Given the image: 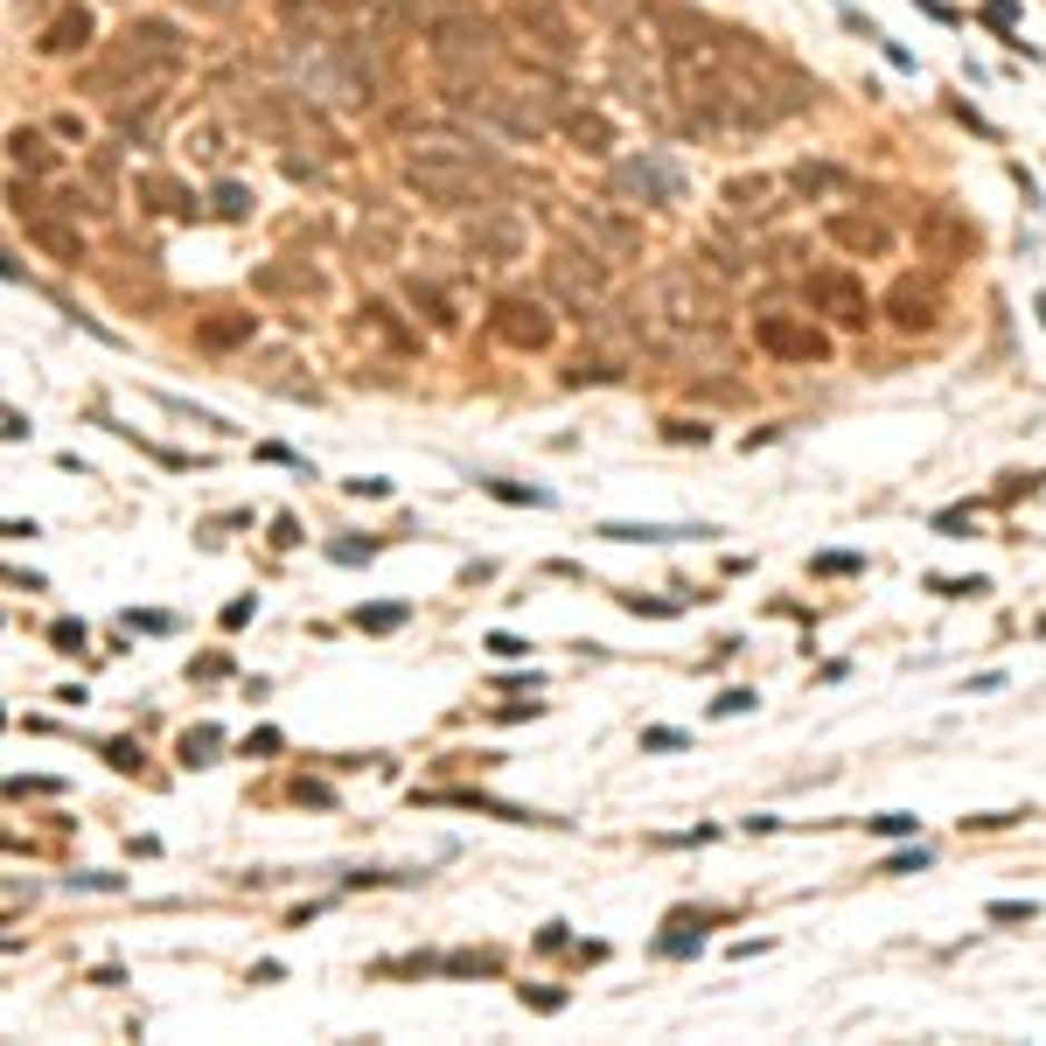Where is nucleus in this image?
<instances>
[{"label":"nucleus","mask_w":1046,"mask_h":1046,"mask_svg":"<svg viewBox=\"0 0 1046 1046\" xmlns=\"http://www.w3.org/2000/svg\"><path fill=\"white\" fill-rule=\"evenodd\" d=\"M642 747H649V753H677V747H684V732H670V726H657V732H642Z\"/></svg>","instance_id":"79ce46f5"},{"label":"nucleus","mask_w":1046,"mask_h":1046,"mask_svg":"<svg viewBox=\"0 0 1046 1046\" xmlns=\"http://www.w3.org/2000/svg\"><path fill=\"white\" fill-rule=\"evenodd\" d=\"M482 489H489V495H503V503H531V510L552 503V489H523V482H495V475H489Z\"/></svg>","instance_id":"7c9ffc66"},{"label":"nucleus","mask_w":1046,"mask_h":1046,"mask_svg":"<svg viewBox=\"0 0 1046 1046\" xmlns=\"http://www.w3.org/2000/svg\"><path fill=\"white\" fill-rule=\"evenodd\" d=\"M565 140L580 147V154H608L614 147V134H608V119H600V112H565Z\"/></svg>","instance_id":"a878e982"},{"label":"nucleus","mask_w":1046,"mask_h":1046,"mask_svg":"<svg viewBox=\"0 0 1046 1046\" xmlns=\"http://www.w3.org/2000/svg\"><path fill=\"white\" fill-rule=\"evenodd\" d=\"M8 147H14V168H49V147H42L36 134H14Z\"/></svg>","instance_id":"473e14b6"},{"label":"nucleus","mask_w":1046,"mask_h":1046,"mask_svg":"<svg viewBox=\"0 0 1046 1046\" xmlns=\"http://www.w3.org/2000/svg\"><path fill=\"white\" fill-rule=\"evenodd\" d=\"M495 168H475V161H447V154H405V189L426 196V203H489L495 189Z\"/></svg>","instance_id":"7ed1b4c3"},{"label":"nucleus","mask_w":1046,"mask_h":1046,"mask_svg":"<svg viewBox=\"0 0 1046 1046\" xmlns=\"http://www.w3.org/2000/svg\"><path fill=\"white\" fill-rule=\"evenodd\" d=\"M189 8H203V14H224V8H238V0H189Z\"/></svg>","instance_id":"864d4df0"},{"label":"nucleus","mask_w":1046,"mask_h":1046,"mask_svg":"<svg viewBox=\"0 0 1046 1046\" xmlns=\"http://www.w3.org/2000/svg\"><path fill=\"white\" fill-rule=\"evenodd\" d=\"M105 753H112V768H126V774H134V768H140V753H134V747H126V740H112V747H105Z\"/></svg>","instance_id":"de8ad7c7"},{"label":"nucleus","mask_w":1046,"mask_h":1046,"mask_svg":"<svg viewBox=\"0 0 1046 1046\" xmlns=\"http://www.w3.org/2000/svg\"><path fill=\"white\" fill-rule=\"evenodd\" d=\"M49 642L70 649V657H85V621H57V628H49Z\"/></svg>","instance_id":"c9c22d12"},{"label":"nucleus","mask_w":1046,"mask_h":1046,"mask_svg":"<svg viewBox=\"0 0 1046 1046\" xmlns=\"http://www.w3.org/2000/svg\"><path fill=\"white\" fill-rule=\"evenodd\" d=\"M482 649H495V657H503V663H510V657H523V642H516V635H489Z\"/></svg>","instance_id":"603ef678"},{"label":"nucleus","mask_w":1046,"mask_h":1046,"mask_svg":"<svg viewBox=\"0 0 1046 1046\" xmlns=\"http://www.w3.org/2000/svg\"><path fill=\"white\" fill-rule=\"evenodd\" d=\"M516 29H523V57L544 70H572V57H580V36L559 14V0H516Z\"/></svg>","instance_id":"39448f33"},{"label":"nucleus","mask_w":1046,"mask_h":1046,"mask_svg":"<svg viewBox=\"0 0 1046 1046\" xmlns=\"http://www.w3.org/2000/svg\"><path fill=\"white\" fill-rule=\"evenodd\" d=\"M823 238L837 251H851V258H886V251H894V224H886L879 209H830Z\"/></svg>","instance_id":"f8f14e48"},{"label":"nucleus","mask_w":1046,"mask_h":1046,"mask_svg":"<svg viewBox=\"0 0 1046 1046\" xmlns=\"http://www.w3.org/2000/svg\"><path fill=\"white\" fill-rule=\"evenodd\" d=\"M809 307L817 314H830L837 328H866L872 322V300H866V286H858L851 273H809Z\"/></svg>","instance_id":"ddd939ff"},{"label":"nucleus","mask_w":1046,"mask_h":1046,"mask_svg":"<svg viewBox=\"0 0 1046 1046\" xmlns=\"http://www.w3.org/2000/svg\"><path fill=\"white\" fill-rule=\"evenodd\" d=\"M412 307H418V314H426V322H433V328H454V322H461V314H454V300H447V294H440V286H426V279H412Z\"/></svg>","instance_id":"cd10ccee"},{"label":"nucleus","mask_w":1046,"mask_h":1046,"mask_svg":"<svg viewBox=\"0 0 1046 1046\" xmlns=\"http://www.w3.org/2000/svg\"><path fill=\"white\" fill-rule=\"evenodd\" d=\"M126 621H134V628H147V635H168V628H175L168 614H126Z\"/></svg>","instance_id":"3c124183"},{"label":"nucleus","mask_w":1046,"mask_h":1046,"mask_svg":"<svg viewBox=\"0 0 1046 1046\" xmlns=\"http://www.w3.org/2000/svg\"><path fill=\"white\" fill-rule=\"evenodd\" d=\"M245 747H251V753H279L286 740H279V732H273V726H258V732H251V740H245Z\"/></svg>","instance_id":"49530a36"},{"label":"nucleus","mask_w":1046,"mask_h":1046,"mask_svg":"<svg viewBox=\"0 0 1046 1046\" xmlns=\"http://www.w3.org/2000/svg\"><path fill=\"white\" fill-rule=\"evenodd\" d=\"M753 704H761L753 691H726V698L712 704V719H740V712H753Z\"/></svg>","instance_id":"4c0bfd02"},{"label":"nucleus","mask_w":1046,"mask_h":1046,"mask_svg":"<svg viewBox=\"0 0 1046 1046\" xmlns=\"http://www.w3.org/2000/svg\"><path fill=\"white\" fill-rule=\"evenodd\" d=\"M412 154H447V161H475V168H495V154H489L482 140H467V134H447V126H418ZM495 175H503V168H495Z\"/></svg>","instance_id":"4be33fe9"},{"label":"nucleus","mask_w":1046,"mask_h":1046,"mask_svg":"<svg viewBox=\"0 0 1046 1046\" xmlns=\"http://www.w3.org/2000/svg\"><path fill=\"white\" fill-rule=\"evenodd\" d=\"M858 565H866V559H851V552H830V559H817V572H823V580H845V572H858Z\"/></svg>","instance_id":"a19ab883"},{"label":"nucleus","mask_w":1046,"mask_h":1046,"mask_svg":"<svg viewBox=\"0 0 1046 1046\" xmlns=\"http://www.w3.org/2000/svg\"><path fill=\"white\" fill-rule=\"evenodd\" d=\"M251 335H258V314H209V322H196V349L224 356V349H245Z\"/></svg>","instance_id":"5701e85b"},{"label":"nucleus","mask_w":1046,"mask_h":1046,"mask_svg":"<svg viewBox=\"0 0 1046 1046\" xmlns=\"http://www.w3.org/2000/svg\"><path fill=\"white\" fill-rule=\"evenodd\" d=\"M181 154H189V161H203V168H217L230 147H224L217 126H189V134H181Z\"/></svg>","instance_id":"c85d7f7f"},{"label":"nucleus","mask_w":1046,"mask_h":1046,"mask_svg":"<svg viewBox=\"0 0 1046 1046\" xmlns=\"http://www.w3.org/2000/svg\"><path fill=\"white\" fill-rule=\"evenodd\" d=\"M600 537L608 544H670V537H712V531H704V523L698 531L691 523H600Z\"/></svg>","instance_id":"393cba45"},{"label":"nucleus","mask_w":1046,"mask_h":1046,"mask_svg":"<svg viewBox=\"0 0 1046 1046\" xmlns=\"http://www.w3.org/2000/svg\"><path fill=\"white\" fill-rule=\"evenodd\" d=\"M691 266L712 279V286H732V279H740V258H732L726 245H691Z\"/></svg>","instance_id":"bb28decb"},{"label":"nucleus","mask_w":1046,"mask_h":1046,"mask_svg":"<svg viewBox=\"0 0 1046 1046\" xmlns=\"http://www.w3.org/2000/svg\"><path fill=\"white\" fill-rule=\"evenodd\" d=\"M580 238L593 245V251H608V258H635L642 251V224H628V217H608V209H580Z\"/></svg>","instance_id":"6ab92c4d"},{"label":"nucleus","mask_w":1046,"mask_h":1046,"mask_svg":"<svg viewBox=\"0 0 1046 1046\" xmlns=\"http://www.w3.org/2000/svg\"><path fill=\"white\" fill-rule=\"evenodd\" d=\"M608 266H614V258L593 251V245H552V251H544V286H552V300L586 314V307L608 300Z\"/></svg>","instance_id":"20e7f679"},{"label":"nucleus","mask_w":1046,"mask_h":1046,"mask_svg":"<svg viewBox=\"0 0 1046 1046\" xmlns=\"http://www.w3.org/2000/svg\"><path fill=\"white\" fill-rule=\"evenodd\" d=\"M879 314H886V322H894L900 335H928V328L941 322V294H935V286H921V279L907 273V279H894V286H886Z\"/></svg>","instance_id":"4468645a"},{"label":"nucleus","mask_w":1046,"mask_h":1046,"mask_svg":"<svg viewBox=\"0 0 1046 1046\" xmlns=\"http://www.w3.org/2000/svg\"><path fill=\"white\" fill-rule=\"evenodd\" d=\"M523 1005H531V1012H559L565 990H531V984H523Z\"/></svg>","instance_id":"37998d69"},{"label":"nucleus","mask_w":1046,"mask_h":1046,"mask_svg":"<svg viewBox=\"0 0 1046 1046\" xmlns=\"http://www.w3.org/2000/svg\"><path fill=\"white\" fill-rule=\"evenodd\" d=\"M21 230H29V245L49 251L57 266H85V230L63 217V203L57 209H21Z\"/></svg>","instance_id":"2eb2a0df"},{"label":"nucleus","mask_w":1046,"mask_h":1046,"mask_svg":"<svg viewBox=\"0 0 1046 1046\" xmlns=\"http://www.w3.org/2000/svg\"><path fill=\"white\" fill-rule=\"evenodd\" d=\"M649 307H657V322L677 335V343H719V300H712V279H704L691 258L684 266H663L657 286H649Z\"/></svg>","instance_id":"f257e3e1"},{"label":"nucleus","mask_w":1046,"mask_h":1046,"mask_svg":"<svg viewBox=\"0 0 1046 1046\" xmlns=\"http://www.w3.org/2000/svg\"><path fill=\"white\" fill-rule=\"evenodd\" d=\"M914 245H921V258H935V266H963V258L984 251V230L963 217L956 203H928L921 217H914Z\"/></svg>","instance_id":"423d86ee"},{"label":"nucleus","mask_w":1046,"mask_h":1046,"mask_svg":"<svg viewBox=\"0 0 1046 1046\" xmlns=\"http://www.w3.org/2000/svg\"><path fill=\"white\" fill-rule=\"evenodd\" d=\"M781 189L789 181H774V175H732L719 189V203H726L732 224H768V217H781Z\"/></svg>","instance_id":"dca6fc26"},{"label":"nucleus","mask_w":1046,"mask_h":1046,"mask_svg":"<svg viewBox=\"0 0 1046 1046\" xmlns=\"http://www.w3.org/2000/svg\"><path fill=\"white\" fill-rule=\"evenodd\" d=\"M608 189H614L621 203L670 209V203H684V175H677V161H670V154H628V161H614Z\"/></svg>","instance_id":"0eeeda50"},{"label":"nucleus","mask_w":1046,"mask_h":1046,"mask_svg":"<svg viewBox=\"0 0 1046 1046\" xmlns=\"http://www.w3.org/2000/svg\"><path fill=\"white\" fill-rule=\"evenodd\" d=\"M879 872H928V845H921V851H894Z\"/></svg>","instance_id":"58836bf2"},{"label":"nucleus","mask_w":1046,"mask_h":1046,"mask_svg":"<svg viewBox=\"0 0 1046 1046\" xmlns=\"http://www.w3.org/2000/svg\"><path fill=\"white\" fill-rule=\"evenodd\" d=\"M872 830H879V837H907L914 817H900V809H894V817H872Z\"/></svg>","instance_id":"a18cd8bd"},{"label":"nucleus","mask_w":1046,"mask_h":1046,"mask_svg":"<svg viewBox=\"0 0 1046 1046\" xmlns=\"http://www.w3.org/2000/svg\"><path fill=\"white\" fill-rule=\"evenodd\" d=\"M224 747V732L217 726H196V732H181V768H209V753Z\"/></svg>","instance_id":"c756f323"},{"label":"nucleus","mask_w":1046,"mask_h":1046,"mask_svg":"<svg viewBox=\"0 0 1046 1046\" xmlns=\"http://www.w3.org/2000/svg\"><path fill=\"white\" fill-rule=\"evenodd\" d=\"M753 343H761L774 363H823L830 356V335L796 322V314H753Z\"/></svg>","instance_id":"9d476101"},{"label":"nucleus","mask_w":1046,"mask_h":1046,"mask_svg":"<svg viewBox=\"0 0 1046 1046\" xmlns=\"http://www.w3.org/2000/svg\"><path fill=\"white\" fill-rule=\"evenodd\" d=\"M91 36H98V29H91V14H85V8H63V14L42 29V57H77V49H85Z\"/></svg>","instance_id":"b1692460"},{"label":"nucleus","mask_w":1046,"mask_h":1046,"mask_svg":"<svg viewBox=\"0 0 1046 1046\" xmlns=\"http://www.w3.org/2000/svg\"><path fill=\"white\" fill-rule=\"evenodd\" d=\"M112 49H119V57L134 63L140 77H175V70H181V57H189L181 29H175V21H154V14H147V21H126V36H119Z\"/></svg>","instance_id":"6e6552de"},{"label":"nucleus","mask_w":1046,"mask_h":1046,"mask_svg":"<svg viewBox=\"0 0 1046 1046\" xmlns=\"http://www.w3.org/2000/svg\"><path fill=\"white\" fill-rule=\"evenodd\" d=\"M349 495H391V482H384V475H356Z\"/></svg>","instance_id":"09e8293b"},{"label":"nucleus","mask_w":1046,"mask_h":1046,"mask_svg":"<svg viewBox=\"0 0 1046 1046\" xmlns=\"http://www.w3.org/2000/svg\"><path fill=\"white\" fill-rule=\"evenodd\" d=\"M209 203H217V217H230V224L251 217V196L238 189V181H217V196H209Z\"/></svg>","instance_id":"2f4dec72"},{"label":"nucleus","mask_w":1046,"mask_h":1046,"mask_svg":"<svg viewBox=\"0 0 1046 1046\" xmlns=\"http://www.w3.org/2000/svg\"><path fill=\"white\" fill-rule=\"evenodd\" d=\"M398 621H405V608H356V628H371V635H391Z\"/></svg>","instance_id":"72a5a7b5"},{"label":"nucleus","mask_w":1046,"mask_h":1046,"mask_svg":"<svg viewBox=\"0 0 1046 1046\" xmlns=\"http://www.w3.org/2000/svg\"><path fill=\"white\" fill-rule=\"evenodd\" d=\"M251 286H258V294H286V300H322V286H328V279L314 273L307 258H279V266H258Z\"/></svg>","instance_id":"aec40b11"},{"label":"nucleus","mask_w":1046,"mask_h":1046,"mask_svg":"<svg viewBox=\"0 0 1046 1046\" xmlns=\"http://www.w3.org/2000/svg\"><path fill=\"white\" fill-rule=\"evenodd\" d=\"M251 608H258V600H230V608H224V628H245V621H251Z\"/></svg>","instance_id":"8fccbe9b"},{"label":"nucleus","mask_w":1046,"mask_h":1046,"mask_svg":"<svg viewBox=\"0 0 1046 1046\" xmlns=\"http://www.w3.org/2000/svg\"><path fill=\"white\" fill-rule=\"evenodd\" d=\"M935 593H949V600H977V593H990L984 580H928Z\"/></svg>","instance_id":"ea45409f"},{"label":"nucleus","mask_w":1046,"mask_h":1046,"mask_svg":"<svg viewBox=\"0 0 1046 1046\" xmlns=\"http://www.w3.org/2000/svg\"><path fill=\"white\" fill-rule=\"evenodd\" d=\"M489 328H495V343H503V349H523V356H537V349H552V343H559V322L544 314V300H523V294L495 300Z\"/></svg>","instance_id":"1a4fd4ad"},{"label":"nucleus","mask_w":1046,"mask_h":1046,"mask_svg":"<svg viewBox=\"0 0 1046 1046\" xmlns=\"http://www.w3.org/2000/svg\"><path fill=\"white\" fill-rule=\"evenodd\" d=\"M286 36H349V14L335 0H279Z\"/></svg>","instance_id":"412c9836"},{"label":"nucleus","mask_w":1046,"mask_h":1046,"mask_svg":"<svg viewBox=\"0 0 1046 1046\" xmlns=\"http://www.w3.org/2000/svg\"><path fill=\"white\" fill-rule=\"evenodd\" d=\"M349 328H356V343H377V349H391V356H412V349H418V335L398 322V307H391V300H363Z\"/></svg>","instance_id":"a211bd4d"},{"label":"nucleus","mask_w":1046,"mask_h":1046,"mask_svg":"<svg viewBox=\"0 0 1046 1046\" xmlns=\"http://www.w3.org/2000/svg\"><path fill=\"white\" fill-rule=\"evenodd\" d=\"M426 49H433V63L447 70V77H475L495 63V29L482 14H467V8H440V0H426Z\"/></svg>","instance_id":"f03ea898"},{"label":"nucleus","mask_w":1046,"mask_h":1046,"mask_svg":"<svg viewBox=\"0 0 1046 1046\" xmlns=\"http://www.w3.org/2000/svg\"><path fill=\"white\" fill-rule=\"evenodd\" d=\"M789 196H802V203H851L858 175L837 168V161H796L789 168Z\"/></svg>","instance_id":"f3484780"},{"label":"nucleus","mask_w":1046,"mask_h":1046,"mask_svg":"<svg viewBox=\"0 0 1046 1046\" xmlns=\"http://www.w3.org/2000/svg\"><path fill=\"white\" fill-rule=\"evenodd\" d=\"M467 251H475L482 266H510V258H523V217H516V209H503V203H475Z\"/></svg>","instance_id":"9b49d317"},{"label":"nucleus","mask_w":1046,"mask_h":1046,"mask_svg":"<svg viewBox=\"0 0 1046 1046\" xmlns=\"http://www.w3.org/2000/svg\"><path fill=\"white\" fill-rule=\"evenodd\" d=\"M663 440H677V447H691V440H698V447H704L712 433H704L698 418H663Z\"/></svg>","instance_id":"f704fd0d"},{"label":"nucleus","mask_w":1046,"mask_h":1046,"mask_svg":"<svg viewBox=\"0 0 1046 1046\" xmlns=\"http://www.w3.org/2000/svg\"><path fill=\"white\" fill-rule=\"evenodd\" d=\"M1039 900H990V921H1033Z\"/></svg>","instance_id":"e433bc0d"},{"label":"nucleus","mask_w":1046,"mask_h":1046,"mask_svg":"<svg viewBox=\"0 0 1046 1046\" xmlns=\"http://www.w3.org/2000/svg\"><path fill=\"white\" fill-rule=\"evenodd\" d=\"M447 970H454V977H467V970H495V956H489V949H482V956H447Z\"/></svg>","instance_id":"c03bdc74"}]
</instances>
